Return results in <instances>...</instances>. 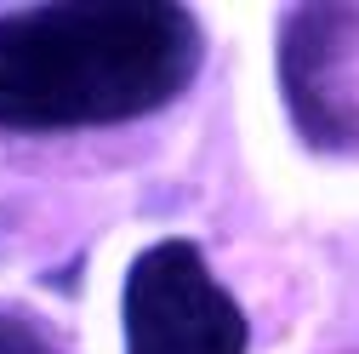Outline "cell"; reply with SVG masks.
I'll return each instance as SVG.
<instances>
[{
	"label": "cell",
	"instance_id": "3",
	"mask_svg": "<svg viewBox=\"0 0 359 354\" xmlns=\"http://www.w3.org/2000/svg\"><path fill=\"white\" fill-rule=\"evenodd\" d=\"M353 29L359 12L348 6H302L280 18V92L297 138L320 155L359 149V92L348 86Z\"/></svg>",
	"mask_w": 359,
	"mask_h": 354
},
{
	"label": "cell",
	"instance_id": "1",
	"mask_svg": "<svg viewBox=\"0 0 359 354\" xmlns=\"http://www.w3.org/2000/svg\"><path fill=\"white\" fill-rule=\"evenodd\" d=\"M183 6H34L0 18V126L74 131L165 109L200 69Z\"/></svg>",
	"mask_w": 359,
	"mask_h": 354
},
{
	"label": "cell",
	"instance_id": "4",
	"mask_svg": "<svg viewBox=\"0 0 359 354\" xmlns=\"http://www.w3.org/2000/svg\"><path fill=\"white\" fill-rule=\"evenodd\" d=\"M0 354H52V348H46V337H40L34 320H23V315H0Z\"/></svg>",
	"mask_w": 359,
	"mask_h": 354
},
{
	"label": "cell",
	"instance_id": "2",
	"mask_svg": "<svg viewBox=\"0 0 359 354\" xmlns=\"http://www.w3.org/2000/svg\"><path fill=\"white\" fill-rule=\"evenodd\" d=\"M126 354H245L251 326L217 286L194 240H160L137 251L120 291Z\"/></svg>",
	"mask_w": 359,
	"mask_h": 354
}]
</instances>
